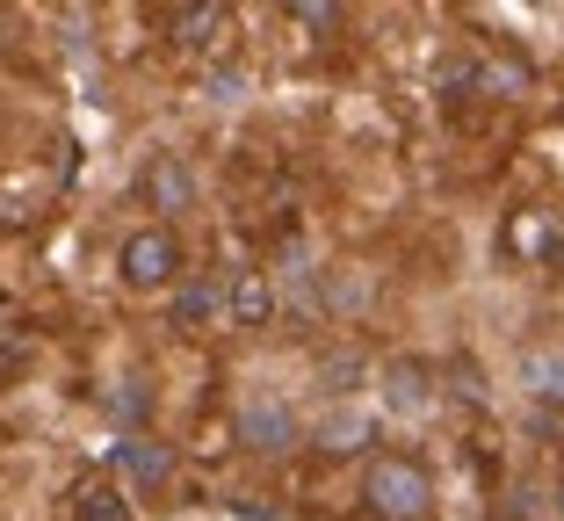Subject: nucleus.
Instances as JSON below:
<instances>
[{"mask_svg":"<svg viewBox=\"0 0 564 521\" xmlns=\"http://www.w3.org/2000/svg\"><path fill=\"white\" fill-rule=\"evenodd\" d=\"M362 507H369L377 521H427L434 478L420 471L413 456H369V471H362Z\"/></svg>","mask_w":564,"mask_h":521,"instance_id":"obj_1","label":"nucleus"},{"mask_svg":"<svg viewBox=\"0 0 564 521\" xmlns=\"http://www.w3.org/2000/svg\"><path fill=\"white\" fill-rule=\"evenodd\" d=\"M138 196H145L160 218H182V210H196V174H188L182 152H152L145 174H138Z\"/></svg>","mask_w":564,"mask_h":521,"instance_id":"obj_4","label":"nucleus"},{"mask_svg":"<svg viewBox=\"0 0 564 521\" xmlns=\"http://www.w3.org/2000/svg\"><path fill=\"white\" fill-rule=\"evenodd\" d=\"M499 247H507V261H521V269H564V218L543 210V203H521V210H507Z\"/></svg>","mask_w":564,"mask_h":521,"instance_id":"obj_2","label":"nucleus"},{"mask_svg":"<svg viewBox=\"0 0 564 521\" xmlns=\"http://www.w3.org/2000/svg\"><path fill=\"white\" fill-rule=\"evenodd\" d=\"M383 399H391V413L420 421V413H434V399H442V391H434V370H427V362H413V355H405V362H391V370H383Z\"/></svg>","mask_w":564,"mask_h":521,"instance_id":"obj_7","label":"nucleus"},{"mask_svg":"<svg viewBox=\"0 0 564 521\" xmlns=\"http://www.w3.org/2000/svg\"><path fill=\"white\" fill-rule=\"evenodd\" d=\"M73 521H131V500H123L117 478H87L73 492Z\"/></svg>","mask_w":564,"mask_h":521,"instance_id":"obj_12","label":"nucleus"},{"mask_svg":"<svg viewBox=\"0 0 564 521\" xmlns=\"http://www.w3.org/2000/svg\"><path fill=\"white\" fill-rule=\"evenodd\" d=\"M117 269H123L131 290H174V283H182V239L166 232V225H145V232L123 239Z\"/></svg>","mask_w":564,"mask_h":521,"instance_id":"obj_3","label":"nucleus"},{"mask_svg":"<svg viewBox=\"0 0 564 521\" xmlns=\"http://www.w3.org/2000/svg\"><path fill=\"white\" fill-rule=\"evenodd\" d=\"M239 435H247L253 456H282L290 442H297V413H290V405H275V399H261V405H247Z\"/></svg>","mask_w":564,"mask_h":521,"instance_id":"obj_11","label":"nucleus"},{"mask_svg":"<svg viewBox=\"0 0 564 521\" xmlns=\"http://www.w3.org/2000/svg\"><path fill=\"white\" fill-rule=\"evenodd\" d=\"M225 312H232V326H268L275 319V275L268 269H239L232 283H225Z\"/></svg>","mask_w":564,"mask_h":521,"instance_id":"obj_8","label":"nucleus"},{"mask_svg":"<svg viewBox=\"0 0 564 521\" xmlns=\"http://www.w3.org/2000/svg\"><path fill=\"white\" fill-rule=\"evenodd\" d=\"M521 377H529L535 399H564V348H529L521 355Z\"/></svg>","mask_w":564,"mask_h":521,"instance_id":"obj_13","label":"nucleus"},{"mask_svg":"<svg viewBox=\"0 0 564 521\" xmlns=\"http://www.w3.org/2000/svg\"><path fill=\"white\" fill-rule=\"evenodd\" d=\"M312 442L326 456H355V449H369V442H377V421H369L362 405H326V413L312 421Z\"/></svg>","mask_w":564,"mask_h":521,"instance_id":"obj_6","label":"nucleus"},{"mask_svg":"<svg viewBox=\"0 0 564 521\" xmlns=\"http://www.w3.org/2000/svg\"><path fill=\"white\" fill-rule=\"evenodd\" d=\"M117 471L131 478L138 492H160L166 478H174V449L152 442V435H131V442H117Z\"/></svg>","mask_w":564,"mask_h":521,"instance_id":"obj_9","label":"nucleus"},{"mask_svg":"<svg viewBox=\"0 0 564 521\" xmlns=\"http://www.w3.org/2000/svg\"><path fill=\"white\" fill-rule=\"evenodd\" d=\"M557 521H564V492H557Z\"/></svg>","mask_w":564,"mask_h":521,"instance_id":"obj_16","label":"nucleus"},{"mask_svg":"<svg viewBox=\"0 0 564 521\" xmlns=\"http://www.w3.org/2000/svg\"><path fill=\"white\" fill-rule=\"evenodd\" d=\"M290 8H297V22H312V30H333V22H340L333 0H290Z\"/></svg>","mask_w":564,"mask_h":521,"instance_id":"obj_15","label":"nucleus"},{"mask_svg":"<svg viewBox=\"0 0 564 521\" xmlns=\"http://www.w3.org/2000/svg\"><path fill=\"white\" fill-rule=\"evenodd\" d=\"M217 312H225V283H217V275H182V283H174V304H166V319L182 326V334L210 326Z\"/></svg>","mask_w":564,"mask_h":521,"instance_id":"obj_10","label":"nucleus"},{"mask_svg":"<svg viewBox=\"0 0 564 521\" xmlns=\"http://www.w3.org/2000/svg\"><path fill=\"white\" fill-rule=\"evenodd\" d=\"M355 377H369L362 355H333V362H318V391H333V399H348Z\"/></svg>","mask_w":564,"mask_h":521,"instance_id":"obj_14","label":"nucleus"},{"mask_svg":"<svg viewBox=\"0 0 564 521\" xmlns=\"http://www.w3.org/2000/svg\"><path fill=\"white\" fill-rule=\"evenodd\" d=\"M225 30H232V0H188L182 15H174V44H182L188 58L217 51V44H225Z\"/></svg>","mask_w":564,"mask_h":521,"instance_id":"obj_5","label":"nucleus"}]
</instances>
